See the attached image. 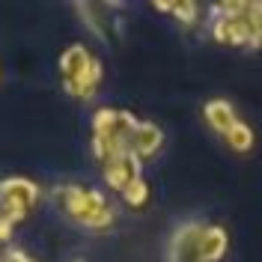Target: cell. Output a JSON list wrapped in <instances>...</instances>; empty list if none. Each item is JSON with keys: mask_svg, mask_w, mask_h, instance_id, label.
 Instances as JSON below:
<instances>
[{"mask_svg": "<svg viewBox=\"0 0 262 262\" xmlns=\"http://www.w3.org/2000/svg\"><path fill=\"white\" fill-rule=\"evenodd\" d=\"M212 36L224 45L259 48L262 3H221L212 9Z\"/></svg>", "mask_w": 262, "mask_h": 262, "instance_id": "cell-2", "label": "cell"}, {"mask_svg": "<svg viewBox=\"0 0 262 262\" xmlns=\"http://www.w3.org/2000/svg\"><path fill=\"white\" fill-rule=\"evenodd\" d=\"M140 170H143V158H137L134 152H122V155H116L114 161H107L101 167V176L107 182V188H114L116 194H122L131 182L143 176Z\"/></svg>", "mask_w": 262, "mask_h": 262, "instance_id": "cell-7", "label": "cell"}, {"mask_svg": "<svg viewBox=\"0 0 262 262\" xmlns=\"http://www.w3.org/2000/svg\"><path fill=\"white\" fill-rule=\"evenodd\" d=\"M101 63L93 57V51L86 45H69L60 57V75H63L66 93L78 101H90L96 96L98 83H101Z\"/></svg>", "mask_w": 262, "mask_h": 262, "instance_id": "cell-4", "label": "cell"}, {"mask_svg": "<svg viewBox=\"0 0 262 262\" xmlns=\"http://www.w3.org/2000/svg\"><path fill=\"white\" fill-rule=\"evenodd\" d=\"M42 200L39 185L24 176H6L0 179V221L18 227L21 221H27V214L36 209V203Z\"/></svg>", "mask_w": 262, "mask_h": 262, "instance_id": "cell-5", "label": "cell"}, {"mask_svg": "<svg viewBox=\"0 0 262 262\" xmlns=\"http://www.w3.org/2000/svg\"><path fill=\"white\" fill-rule=\"evenodd\" d=\"M164 146V131L155 125V122H146V119H140L137 122V128L131 134V152L137 155V158H152V155H158V149Z\"/></svg>", "mask_w": 262, "mask_h": 262, "instance_id": "cell-9", "label": "cell"}, {"mask_svg": "<svg viewBox=\"0 0 262 262\" xmlns=\"http://www.w3.org/2000/svg\"><path fill=\"white\" fill-rule=\"evenodd\" d=\"M51 203L57 206V212L66 221H72L75 227L90 229V232H104L114 227L116 212L107 203L104 191L86 188V185H60L51 191Z\"/></svg>", "mask_w": 262, "mask_h": 262, "instance_id": "cell-1", "label": "cell"}, {"mask_svg": "<svg viewBox=\"0 0 262 262\" xmlns=\"http://www.w3.org/2000/svg\"><path fill=\"white\" fill-rule=\"evenodd\" d=\"M227 229L217 227V224H206L203 232H200V250H203V259L206 262H217L224 259V253H227Z\"/></svg>", "mask_w": 262, "mask_h": 262, "instance_id": "cell-11", "label": "cell"}, {"mask_svg": "<svg viewBox=\"0 0 262 262\" xmlns=\"http://www.w3.org/2000/svg\"><path fill=\"white\" fill-rule=\"evenodd\" d=\"M119 196H122V203H128L131 209H140V206H146V200H149V185H146V179H143V176H140V179H134Z\"/></svg>", "mask_w": 262, "mask_h": 262, "instance_id": "cell-13", "label": "cell"}, {"mask_svg": "<svg viewBox=\"0 0 262 262\" xmlns=\"http://www.w3.org/2000/svg\"><path fill=\"white\" fill-rule=\"evenodd\" d=\"M206 224L200 221H185L173 229L170 245H167V262H206L200 250V232Z\"/></svg>", "mask_w": 262, "mask_h": 262, "instance_id": "cell-6", "label": "cell"}, {"mask_svg": "<svg viewBox=\"0 0 262 262\" xmlns=\"http://www.w3.org/2000/svg\"><path fill=\"white\" fill-rule=\"evenodd\" d=\"M137 116L119 107H101L93 114V158L101 167L116 155L131 152V134L137 128Z\"/></svg>", "mask_w": 262, "mask_h": 262, "instance_id": "cell-3", "label": "cell"}, {"mask_svg": "<svg viewBox=\"0 0 262 262\" xmlns=\"http://www.w3.org/2000/svg\"><path fill=\"white\" fill-rule=\"evenodd\" d=\"M203 116H206L209 128L217 131L221 137H224L232 125H238V122H242V119H238V114H235V107L229 104L227 98H212V101L203 107Z\"/></svg>", "mask_w": 262, "mask_h": 262, "instance_id": "cell-10", "label": "cell"}, {"mask_svg": "<svg viewBox=\"0 0 262 262\" xmlns=\"http://www.w3.org/2000/svg\"><path fill=\"white\" fill-rule=\"evenodd\" d=\"M170 15L176 21H182V24H194L196 15H200V6L188 3V0H176V3H170Z\"/></svg>", "mask_w": 262, "mask_h": 262, "instance_id": "cell-14", "label": "cell"}, {"mask_svg": "<svg viewBox=\"0 0 262 262\" xmlns=\"http://www.w3.org/2000/svg\"><path fill=\"white\" fill-rule=\"evenodd\" d=\"M224 140H227L229 149H235V152H250L253 149V131L247 122H238V125H232V128L224 134Z\"/></svg>", "mask_w": 262, "mask_h": 262, "instance_id": "cell-12", "label": "cell"}, {"mask_svg": "<svg viewBox=\"0 0 262 262\" xmlns=\"http://www.w3.org/2000/svg\"><path fill=\"white\" fill-rule=\"evenodd\" d=\"M75 12L90 27V33H96L98 39L111 36V27H114V6L111 3H78Z\"/></svg>", "mask_w": 262, "mask_h": 262, "instance_id": "cell-8", "label": "cell"}, {"mask_svg": "<svg viewBox=\"0 0 262 262\" xmlns=\"http://www.w3.org/2000/svg\"><path fill=\"white\" fill-rule=\"evenodd\" d=\"M0 262H36V259H30L24 250H18V247H9L3 256H0Z\"/></svg>", "mask_w": 262, "mask_h": 262, "instance_id": "cell-15", "label": "cell"}]
</instances>
